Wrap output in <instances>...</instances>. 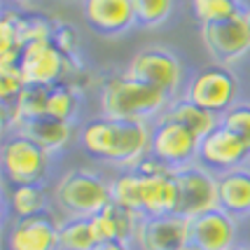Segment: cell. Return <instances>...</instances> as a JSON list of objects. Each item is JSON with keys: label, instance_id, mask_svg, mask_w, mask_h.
<instances>
[{"label": "cell", "instance_id": "cell-14", "mask_svg": "<svg viewBox=\"0 0 250 250\" xmlns=\"http://www.w3.org/2000/svg\"><path fill=\"white\" fill-rule=\"evenodd\" d=\"M59 227L61 222L49 210L12 220L5 246L7 250H59Z\"/></svg>", "mask_w": 250, "mask_h": 250}, {"label": "cell", "instance_id": "cell-36", "mask_svg": "<svg viewBox=\"0 0 250 250\" xmlns=\"http://www.w3.org/2000/svg\"><path fill=\"white\" fill-rule=\"evenodd\" d=\"M246 166H248V168H250V157H248V162H246Z\"/></svg>", "mask_w": 250, "mask_h": 250}, {"label": "cell", "instance_id": "cell-32", "mask_svg": "<svg viewBox=\"0 0 250 250\" xmlns=\"http://www.w3.org/2000/svg\"><path fill=\"white\" fill-rule=\"evenodd\" d=\"M91 250H129L126 241H98Z\"/></svg>", "mask_w": 250, "mask_h": 250}, {"label": "cell", "instance_id": "cell-7", "mask_svg": "<svg viewBox=\"0 0 250 250\" xmlns=\"http://www.w3.org/2000/svg\"><path fill=\"white\" fill-rule=\"evenodd\" d=\"M126 73L136 80H141L150 87L164 91L166 96L178 98V91L183 87V65L180 59L164 49V47H147L141 49L138 54L131 59Z\"/></svg>", "mask_w": 250, "mask_h": 250}, {"label": "cell", "instance_id": "cell-4", "mask_svg": "<svg viewBox=\"0 0 250 250\" xmlns=\"http://www.w3.org/2000/svg\"><path fill=\"white\" fill-rule=\"evenodd\" d=\"M0 162H2V175L7 185L44 183L52 166V154L26 133L12 131L2 143Z\"/></svg>", "mask_w": 250, "mask_h": 250}, {"label": "cell", "instance_id": "cell-12", "mask_svg": "<svg viewBox=\"0 0 250 250\" xmlns=\"http://www.w3.org/2000/svg\"><path fill=\"white\" fill-rule=\"evenodd\" d=\"M239 220L222 208H213L189 218V243L196 250H231L236 248Z\"/></svg>", "mask_w": 250, "mask_h": 250}, {"label": "cell", "instance_id": "cell-37", "mask_svg": "<svg viewBox=\"0 0 250 250\" xmlns=\"http://www.w3.org/2000/svg\"><path fill=\"white\" fill-rule=\"evenodd\" d=\"M248 26H250V10H248Z\"/></svg>", "mask_w": 250, "mask_h": 250}, {"label": "cell", "instance_id": "cell-9", "mask_svg": "<svg viewBox=\"0 0 250 250\" xmlns=\"http://www.w3.org/2000/svg\"><path fill=\"white\" fill-rule=\"evenodd\" d=\"M175 180H178V194H180V204H178L180 215L194 218L199 213H206L220 206L218 175L199 162L175 168Z\"/></svg>", "mask_w": 250, "mask_h": 250}, {"label": "cell", "instance_id": "cell-6", "mask_svg": "<svg viewBox=\"0 0 250 250\" xmlns=\"http://www.w3.org/2000/svg\"><path fill=\"white\" fill-rule=\"evenodd\" d=\"M201 138L194 131H189L185 124L168 117L164 112L152 124V138H150V154H154L159 162L168 168H180L187 164H194L199 157Z\"/></svg>", "mask_w": 250, "mask_h": 250}, {"label": "cell", "instance_id": "cell-22", "mask_svg": "<svg viewBox=\"0 0 250 250\" xmlns=\"http://www.w3.org/2000/svg\"><path fill=\"white\" fill-rule=\"evenodd\" d=\"M166 115L173 117V120H178L180 124H185L187 129L194 131L199 138H204L206 133H210V131L220 124L218 115H213V112L204 110L201 105H196L194 101H189L187 96L173 98L171 105H168V110H166Z\"/></svg>", "mask_w": 250, "mask_h": 250}, {"label": "cell", "instance_id": "cell-5", "mask_svg": "<svg viewBox=\"0 0 250 250\" xmlns=\"http://www.w3.org/2000/svg\"><path fill=\"white\" fill-rule=\"evenodd\" d=\"M239 94V80L229 70V65L215 63L206 65L189 77L185 87V96L194 101L204 110L222 117L234 103Z\"/></svg>", "mask_w": 250, "mask_h": 250}, {"label": "cell", "instance_id": "cell-17", "mask_svg": "<svg viewBox=\"0 0 250 250\" xmlns=\"http://www.w3.org/2000/svg\"><path fill=\"white\" fill-rule=\"evenodd\" d=\"M141 218V213L110 201L101 213L91 215L89 222H91V231L96 241H126L129 243L131 239H136Z\"/></svg>", "mask_w": 250, "mask_h": 250}, {"label": "cell", "instance_id": "cell-33", "mask_svg": "<svg viewBox=\"0 0 250 250\" xmlns=\"http://www.w3.org/2000/svg\"><path fill=\"white\" fill-rule=\"evenodd\" d=\"M5 2H12V5H26V2H31V0H5Z\"/></svg>", "mask_w": 250, "mask_h": 250}, {"label": "cell", "instance_id": "cell-10", "mask_svg": "<svg viewBox=\"0 0 250 250\" xmlns=\"http://www.w3.org/2000/svg\"><path fill=\"white\" fill-rule=\"evenodd\" d=\"M201 40L206 44L208 54L218 63L229 65L234 61H239L241 56H246L250 49L248 10L243 14L231 17V19H225V21L201 26Z\"/></svg>", "mask_w": 250, "mask_h": 250}, {"label": "cell", "instance_id": "cell-24", "mask_svg": "<svg viewBox=\"0 0 250 250\" xmlns=\"http://www.w3.org/2000/svg\"><path fill=\"white\" fill-rule=\"evenodd\" d=\"M77 110H80V91L68 82H59L47 91V115L61 122L75 120Z\"/></svg>", "mask_w": 250, "mask_h": 250}, {"label": "cell", "instance_id": "cell-34", "mask_svg": "<svg viewBox=\"0 0 250 250\" xmlns=\"http://www.w3.org/2000/svg\"><path fill=\"white\" fill-rule=\"evenodd\" d=\"M178 250H196L192 243H187V246H183V248H178Z\"/></svg>", "mask_w": 250, "mask_h": 250}, {"label": "cell", "instance_id": "cell-13", "mask_svg": "<svg viewBox=\"0 0 250 250\" xmlns=\"http://www.w3.org/2000/svg\"><path fill=\"white\" fill-rule=\"evenodd\" d=\"M136 243L141 250H178L189 243V218L180 213L143 215Z\"/></svg>", "mask_w": 250, "mask_h": 250}, {"label": "cell", "instance_id": "cell-21", "mask_svg": "<svg viewBox=\"0 0 250 250\" xmlns=\"http://www.w3.org/2000/svg\"><path fill=\"white\" fill-rule=\"evenodd\" d=\"M5 201L10 210L12 220L31 218L47 210L49 194L44 189L42 183H26V185H7L5 189Z\"/></svg>", "mask_w": 250, "mask_h": 250}, {"label": "cell", "instance_id": "cell-25", "mask_svg": "<svg viewBox=\"0 0 250 250\" xmlns=\"http://www.w3.org/2000/svg\"><path fill=\"white\" fill-rule=\"evenodd\" d=\"M98 241L89 218H65L59 227V250H91Z\"/></svg>", "mask_w": 250, "mask_h": 250}, {"label": "cell", "instance_id": "cell-19", "mask_svg": "<svg viewBox=\"0 0 250 250\" xmlns=\"http://www.w3.org/2000/svg\"><path fill=\"white\" fill-rule=\"evenodd\" d=\"M47 91L49 87H35V84H26L21 94L12 105H2L5 112V126L12 131H19L23 124L44 117L47 115Z\"/></svg>", "mask_w": 250, "mask_h": 250}, {"label": "cell", "instance_id": "cell-11", "mask_svg": "<svg viewBox=\"0 0 250 250\" xmlns=\"http://www.w3.org/2000/svg\"><path fill=\"white\" fill-rule=\"evenodd\" d=\"M250 157V147L241 141L239 136H234L229 129H225L222 124H218L215 129L206 133L201 138L199 145V157L196 162L201 166H206L213 173H225L231 168L246 166Z\"/></svg>", "mask_w": 250, "mask_h": 250}, {"label": "cell", "instance_id": "cell-23", "mask_svg": "<svg viewBox=\"0 0 250 250\" xmlns=\"http://www.w3.org/2000/svg\"><path fill=\"white\" fill-rule=\"evenodd\" d=\"M112 185V201L120 206L136 210L143 215V175L136 168H126L124 173L110 180Z\"/></svg>", "mask_w": 250, "mask_h": 250}, {"label": "cell", "instance_id": "cell-8", "mask_svg": "<svg viewBox=\"0 0 250 250\" xmlns=\"http://www.w3.org/2000/svg\"><path fill=\"white\" fill-rule=\"evenodd\" d=\"M19 70H21L26 84L54 87L59 82H65L70 75H75L80 68H73V61L61 54L56 44L49 40V42L26 44L21 52Z\"/></svg>", "mask_w": 250, "mask_h": 250}, {"label": "cell", "instance_id": "cell-29", "mask_svg": "<svg viewBox=\"0 0 250 250\" xmlns=\"http://www.w3.org/2000/svg\"><path fill=\"white\" fill-rule=\"evenodd\" d=\"M220 124L229 129L234 136L250 147V103H234L231 108L220 117Z\"/></svg>", "mask_w": 250, "mask_h": 250}, {"label": "cell", "instance_id": "cell-26", "mask_svg": "<svg viewBox=\"0 0 250 250\" xmlns=\"http://www.w3.org/2000/svg\"><path fill=\"white\" fill-rule=\"evenodd\" d=\"M59 21L42 12H19V35L23 47L33 42H49Z\"/></svg>", "mask_w": 250, "mask_h": 250}, {"label": "cell", "instance_id": "cell-27", "mask_svg": "<svg viewBox=\"0 0 250 250\" xmlns=\"http://www.w3.org/2000/svg\"><path fill=\"white\" fill-rule=\"evenodd\" d=\"M192 12L201 26H208L243 14L246 10L241 0H192Z\"/></svg>", "mask_w": 250, "mask_h": 250}, {"label": "cell", "instance_id": "cell-30", "mask_svg": "<svg viewBox=\"0 0 250 250\" xmlns=\"http://www.w3.org/2000/svg\"><path fill=\"white\" fill-rule=\"evenodd\" d=\"M23 89H26V80H23L19 68L0 70V101H2V105H12Z\"/></svg>", "mask_w": 250, "mask_h": 250}, {"label": "cell", "instance_id": "cell-28", "mask_svg": "<svg viewBox=\"0 0 250 250\" xmlns=\"http://www.w3.org/2000/svg\"><path fill=\"white\" fill-rule=\"evenodd\" d=\"M131 2H133L136 26H143V28L162 26L171 17L175 5V0H131Z\"/></svg>", "mask_w": 250, "mask_h": 250}, {"label": "cell", "instance_id": "cell-18", "mask_svg": "<svg viewBox=\"0 0 250 250\" xmlns=\"http://www.w3.org/2000/svg\"><path fill=\"white\" fill-rule=\"evenodd\" d=\"M220 208L234 218H250V168L239 166L218 175Z\"/></svg>", "mask_w": 250, "mask_h": 250}, {"label": "cell", "instance_id": "cell-16", "mask_svg": "<svg viewBox=\"0 0 250 250\" xmlns=\"http://www.w3.org/2000/svg\"><path fill=\"white\" fill-rule=\"evenodd\" d=\"M180 194L175 168H164L154 175H143V215L178 213Z\"/></svg>", "mask_w": 250, "mask_h": 250}, {"label": "cell", "instance_id": "cell-31", "mask_svg": "<svg viewBox=\"0 0 250 250\" xmlns=\"http://www.w3.org/2000/svg\"><path fill=\"white\" fill-rule=\"evenodd\" d=\"M52 42L56 44V49H59L63 56H68L70 61H75L80 38H77V31L73 28V26H68V23H59V26H56V31H54Z\"/></svg>", "mask_w": 250, "mask_h": 250}, {"label": "cell", "instance_id": "cell-15", "mask_svg": "<svg viewBox=\"0 0 250 250\" xmlns=\"http://www.w3.org/2000/svg\"><path fill=\"white\" fill-rule=\"evenodd\" d=\"M82 10L87 23L101 35H120L136 26L131 0H84Z\"/></svg>", "mask_w": 250, "mask_h": 250}, {"label": "cell", "instance_id": "cell-1", "mask_svg": "<svg viewBox=\"0 0 250 250\" xmlns=\"http://www.w3.org/2000/svg\"><path fill=\"white\" fill-rule=\"evenodd\" d=\"M152 126L147 122L110 120L105 115L84 122L77 133L82 150L98 162L133 168L145 154H150Z\"/></svg>", "mask_w": 250, "mask_h": 250}, {"label": "cell", "instance_id": "cell-35", "mask_svg": "<svg viewBox=\"0 0 250 250\" xmlns=\"http://www.w3.org/2000/svg\"><path fill=\"white\" fill-rule=\"evenodd\" d=\"M231 250H250V246H236V248H231Z\"/></svg>", "mask_w": 250, "mask_h": 250}, {"label": "cell", "instance_id": "cell-3", "mask_svg": "<svg viewBox=\"0 0 250 250\" xmlns=\"http://www.w3.org/2000/svg\"><path fill=\"white\" fill-rule=\"evenodd\" d=\"M112 201V185L98 171L70 168L54 187V204L65 218H91Z\"/></svg>", "mask_w": 250, "mask_h": 250}, {"label": "cell", "instance_id": "cell-2", "mask_svg": "<svg viewBox=\"0 0 250 250\" xmlns=\"http://www.w3.org/2000/svg\"><path fill=\"white\" fill-rule=\"evenodd\" d=\"M101 112L110 120L147 122L162 117L171 105V98L164 91L131 77L126 70L115 73L101 84Z\"/></svg>", "mask_w": 250, "mask_h": 250}, {"label": "cell", "instance_id": "cell-20", "mask_svg": "<svg viewBox=\"0 0 250 250\" xmlns=\"http://www.w3.org/2000/svg\"><path fill=\"white\" fill-rule=\"evenodd\" d=\"M19 131L26 133L28 138H33L38 145H42L49 154L61 152L65 145L73 141V124H70V122L54 120V117H49V115L23 124Z\"/></svg>", "mask_w": 250, "mask_h": 250}]
</instances>
